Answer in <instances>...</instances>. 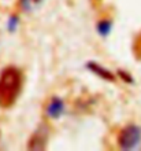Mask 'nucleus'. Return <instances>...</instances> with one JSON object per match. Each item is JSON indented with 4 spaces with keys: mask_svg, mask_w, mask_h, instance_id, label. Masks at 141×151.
<instances>
[{
    "mask_svg": "<svg viewBox=\"0 0 141 151\" xmlns=\"http://www.w3.org/2000/svg\"><path fill=\"white\" fill-rule=\"evenodd\" d=\"M86 70H89L90 73H93L94 76H97L99 78L104 80V81H108V83H112L115 81V74H114L111 70H108L107 68H104L103 65L97 63L96 60H88L85 65Z\"/></svg>",
    "mask_w": 141,
    "mask_h": 151,
    "instance_id": "20e7f679",
    "label": "nucleus"
},
{
    "mask_svg": "<svg viewBox=\"0 0 141 151\" xmlns=\"http://www.w3.org/2000/svg\"><path fill=\"white\" fill-rule=\"evenodd\" d=\"M118 76H119V78L123 80V83H127V84H132L133 83V77L130 76L129 72H126V70H118Z\"/></svg>",
    "mask_w": 141,
    "mask_h": 151,
    "instance_id": "9d476101",
    "label": "nucleus"
},
{
    "mask_svg": "<svg viewBox=\"0 0 141 151\" xmlns=\"http://www.w3.org/2000/svg\"><path fill=\"white\" fill-rule=\"evenodd\" d=\"M66 111V104L64 100L59 96H54L49 99V102L45 106V115L49 119H59Z\"/></svg>",
    "mask_w": 141,
    "mask_h": 151,
    "instance_id": "7ed1b4c3",
    "label": "nucleus"
},
{
    "mask_svg": "<svg viewBox=\"0 0 141 151\" xmlns=\"http://www.w3.org/2000/svg\"><path fill=\"white\" fill-rule=\"evenodd\" d=\"M43 0H21V7L25 11H29L31 8L34 7L36 4H40Z\"/></svg>",
    "mask_w": 141,
    "mask_h": 151,
    "instance_id": "1a4fd4ad",
    "label": "nucleus"
},
{
    "mask_svg": "<svg viewBox=\"0 0 141 151\" xmlns=\"http://www.w3.org/2000/svg\"><path fill=\"white\" fill-rule=\"evenodd\" d=\"M117 144L123 151L136 150L141 144V127L136 124L123 127L117 136Z\"/></svg>",
    "mask_w": 141,
    "mask_h": 151,
    "instance_id": "f03ea898",
    "label": "nucleus"
},
{
    "mask_svg": "<svg viewBox=\"0 0 141 151\" xmlns=\"http://www.w3.org/2000/svg\"><path fill=\"white\" fill-rule=\"evenodd\" d=\"M24 88V73L15 66H7L0 72V107L10 109L19 99Z\"/></svg>",
    "mask_w": 141,
    "mask_h": 151,
    "instance_id": "f257e3e1",
    "label": "nucleus"
},
{
    "mask_svg": "<svg viewBox=\"0 0 141 151\" xmlns=\"http://www.w3.org/2000/svg\"><path fill=\"white\" fill-rule=\"evenodd\" d=\"M133 55L134 58L141 62V32L138 33L137 36L134 37V41H133Z\"/></svg>",
    "mask_w": 141,
    "mask_h": 151,
    "instance_id": "0eeeda50",
    "label": "nucleus"
},
{
    "mask_svg": "<svg viewBox=\"0 0 141 151\" xmlns=\"http://www.w3.org/2000/svg\"><path fill=\"white\" fill-rule=\"evenodd\" d=\"M19 26V18H18V15H10L7 19V30L10 33L15 32L16 28Z\"/></svg>",
    "mask_w": 141,
    "mask_h": 151,
    "instance_id": "6e6552de",
    "label": "nucleus"
},
{
    "mask_svg": "<svg viewBox=\"0 0 141 151\" xmlns=\"http://www.w3.org/2000/svg\"><path fill=\"white\" fill-rule=\"evenodd\" d=\"M47 140H48L47 128L44 125H40L36 129L34 133H33V136L30 137V140H29V144H28L29 150H44L45 144H47Z\"/></svg>",
    "mask_w": 141,
    "mask_h": 151,
    "instance_id": "39448f33",
    "label": "nucleus"
},
{
    "mask_svg": "<svg viewBox=\"0 0 141 151\" xmlns=\"http://www.w3.org/2000/svg\"><path fill=\"white\" fill-rule=\"evenodd\" d=\"M112 29H114V24L111 19H102L99 21L97 25H96V32L100 37H108L112 33Z\"/></svg>",
    "mask_w": 141,
    "mask_h": 151,
    "instance_id": "423d86ee",
    "label": "nucleus"
}]
</instances>
